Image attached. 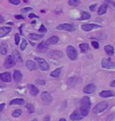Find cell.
I'll use <instances>...</instances> for the list:
<instances>
[{"instance_id":"obj_25","label":"cell","mask_w":115,"mask_h":121,"mask_svg":"<svg viewBox=\"0 0 115 121\" xmlns=\"http://www.w3.org/2000/svg\"><path fill=\"white\" fill-rule=\"evenodd\" d=\"M7 49H8V46L6 43H2L0 46V52L2 55H6L7 54Z\"/></svg>"},{"instance_id":"obj_16","label":"cell","mask_w":115,"mask_h":121,"mask_svg":"<svg viewBox=\"0 0 115 121\" xmlns=\"http://www.w3.org/2000/svg\"><path fill=\"white\" fill-rule=\"evenodd\" d=\"M49 56L51 57H57V58H60V57H62L63 56V53L61 51H59V50H51L49 53Z\"/></svg>"},{"instance_id":"obj_4","label":"cell","mask_w":115,"mask_h":121,"mask_svg":"<svg viewBox=\"0 0 115 121\" xmlns=\"http://www.w3.org/2000/svg\"><path fill=\"white\" fill-rule=\"evenodd\" d=\"M67 55L68 58H70L71 60H76L77 58V52L75 47L73 46H68L67 47Z\"/></svg>"},{"instance_id":"obj_6","label":"cell","mask_w":115,"mask_h":121,"mask_svg":"<svg viewBox=\"0 0 115 121\" xmlns=\"http://www.w3.org/2000/svg\"><path fill=\"white\" fill-rule=\"evenodd\" d=\"M102 67L106 68V69H115V63L107 58H102Z\"/></svg>"},{"instance_id":"obj_20","label":"cell","mask_w":115,"mask_h":121,"mask_svg":"<svg viewBox=\"0 0 115 121\" xmlns=\"http://www.w3.org/2000/svg\"><path fill=\"white\" fill-rule=\"evenodd\" d=\"M28 88H29V90H30L31 95L36 96L39 93V89L36 86L32 85V84H28Z\"/></svg>"},{"instance_id":"obj_31","label":"cell","mask_w":115,"mask_h":121,"mask_svg":"<svg viewBox=\"0 0 115 121\" xmlns=\"http://www.w3.org/2000/svg\"><path fill=\"white\" fill-rule=\"evenodd\" d=\"M79 4H80L79 0H69L68 1V4L71 5V6H77Z\"/></svg>"},{"instance_id":"obj_40","label":"cell","mask_w":115,"mask_h":121,"mask_svg":"<svg viewBox=\"0 0 115 121\" xmlns=\"http://www.w3.org/2000/svg\"><path fill=\"white\" fill-rule=\"evenodd\" d=\"M111 4V5H112L113 7H115V4L112 2V1H111V0H106V4Z\"/></svg>"},{"instance_id":"obj_29","label":"cell","mask_w":115,"mask_h":121,"mask_svg":"<svg viewBox=\"0 0 115 121\" xmlns=\"http://www.w3.org/2000/svg\"><path fill=\"white\" fill-rule=\"evenodd\" d=\"M91 17V14H90L89 13H87V12H85V11H84V12H82L81 13V16H80V20H87V19H89V18Z\"/></svg>"},{"instance_id":"obj_37","label":"cell","mask_w":115,"mask_h":121,"mask_svg":"<svg viewBox=\"0 0 115 121\" xmlns=\"http://www.w3.org/2000/svg\"><path fill=\"white\" fill-rule=\"evenodd\" d=\"M9 3L13 4H19L21 3V0H9Z\"/></svg>"},{"instance_id":"obj_36","label":"cell","mask_w":115,"mask_h":121,"mask_svg":"<svg viewBox=\"0 0 115 121\" xmlns=\"http://www.w3.org/2000/svg\"><path fill=\"white\" fill-rule=\"evenodd\" d=\"M92 46L94 47L95 49H97V48H99V43L97 42V41H95V40H94V41H92Z\"/></svg>"},{"instance_id":"obj_35","label":"cell","mask_w":115,"mask_h":121,"mask_svg":"<svg viewBox=\"0 0 115 121\" xmlns=\"http://www.w3.org/2000/svg\"><path fill=\"white\" fill-rule=\"evenodd\" d=\"M32 11V7H24V8L22 9V13H28V12H31Z\"/></svg>"},{"instance_id":"obj_13","label":"cell","mask_w":115,"mask_h":121,"mask_svg":"<svg viewBox=\"0 0 115 121\" xmlns=\"http://www.w3.org/2000/svg\"><path fill=\"white\" fill-rule=\"evenodd\" d=\"M100 97L102 98H110V97H113L115 96V92L110 90H105V91H102L100 92Z\"/></svg>"},{"instance_id":"obj_19","label":"cell","mask_w":115,"mask_h":121,"mask_svg":"<svg viewBox=\"0 0 115 121\" xmlns=\"http://www.w3.org/2000/svg\"><path fill=\"white\" fill-rule=\"evenodd\" d=\"M12 56H13V57L14 58V60L15 61L19 62V63H22V62H23V58H22L20 53L17 51L15 48H14L13 49V54H12Z\"/></svg>"},{"instance_id":"obj_32","label":"cell","mask_w":115,"mask_h":121,"mask_svg":"<svg viewBox=\"0 0 115 121\" xmlns=\"http://www.w3.org/2000/svg\"><path fill=\"white\" fill-rule=\"evenodd\" d=\"M26 108H27V110H28V112L29 113H33L34 112V107L32 104L31 103H28L26 104Z\"/></svg>"},{"instance_id":"obj_23","label":"cell","mask_w":115,"mask_h":121,"mask_svg":"<svg viewBox=\"0 0 115 121\" xmlns=\"http://www.w3.org/2000/svg\"><path fill=\"white\" fill-rule=\"evenodd\" d=\"M15 104H17V105H23L24 104V99H20V98L19 99H14L10 101L9 105L11 106V105H15Z\"/></svg>"},{"instance_id":"obj_41","label":"cell","mask_w":115,"mask_h":121,"mask_svg":"<svg viewBox=\"0 0 115 121\" xmlns=\"http://www.w3.org/2000/svg\"><path fill=\"white\" fill-rule=\"evenodd\" d=\"M5 107V103H1V104H0V112L4 110Z\"/></svg>"},{"instance_id":"obj_46","label":"cell","mask_w":115,"mask_h":121,"mask_svg":"<svg viewBox=\"0 0 115 121\" xmlns=\"http://www.w3.org/2000/svg\"><path fill=\"white\" fill-rule=\"evenodd\" d=\"M15 18L16 19H23V17L22 15H15Z\"/></svg>"},{"instance_id":"obj_1","label":"cell","mask_w":115,"mask_h":121,"mask_svg":"<svg viewBox=\"0 0 115 121\" xmlns=\"http://www.w3.org/2000/svg\"><path fill=\"white\" fill-rule=\"evenodd\" d=\"M90 106H91V101H90L89 97H87V96L83 97L80 100V108L79 109L84 117H86L89 114Z\"/></svg>"},{"instance_id":"obj_43","label":"cell","mask_w":115,"mask_h":121,"mask_svg":"<svg viewBox=\"0 0 115 121\" xmlns=\"http://www.w3.org/2000/svg\"><path fill=\"white\" fill-rule=\"evenodd\" d=\"M110 86H111V87H115V79L113 80V81H111V82H110Z\"/></svg>"},{"instance_id":"obj_42","label":"cell","mask_w":115,"mask_h":121,"mask_svg":"<svg viewBox=\"0 0 115 121\" xmlns=\"http://www.w3.org/2000/svg\"><path fill=\"white\" fill-rule=\"evenodd\" d=\"M36 82H37V83H40V84H41V85H44V84H45V82L42 81V80H37Z\"/></svg>"},{"instance_id":"obj_48","label":"cell","mask_w":115,"mask_h":121,"mask_svg":"<svg viewBox=\"0 0 115 121\" xmlns=\"http://www.w3.org/2000/svg\"><path fill=\"white\" fill-rule=\"evenodd\" d=\"M60 121H67V120H66V119H65V118H60Z\"/></svg>"},{"instance_id":"obj_8","label":"cell","mask_w":115,"mask_h":121,"mask_svg":"<svg viewBox=\"0 0 115 121\" xmlns=\"http://www.w3.org/2000/svg\"><path fill=\"white\" fill-rule=\"evenodd\" d=\"M84 116L82 115L81 111H80V109H76L74 112L70 115V119L73 121H78V120H81L84 118Z\"/></svg>"},{"instance_id":"obj_27","label":"cell","mask_w":115,"mask_h":121,"mask_svg":"<svg viewBox=\"0 0 115 121\" xmlns=\"http://www.w3.org/2000/svg\"><path fill=\"white\" fill-rule=\"evenodd\" d=\"M79 48L81 49L82 53H86V52L88 51V49H89V45L86 43H81L79 45Z\"/></svg>"},{"instance_id":"obj_26","label":"cell","mask_w":115,"mask_h":121,"mask_svg":"<svg viewBox=\"0 0 115 121\" xmlns=\"http://www.w3.org/2000/svg\"><path fill=\"white\" fill-rule=\"evenodd\" d=\"M61 71H62V68H61V67L57 68V69H55L53 72H51V77H54V78L59 77V76L60 75V73H61Z\"/></svg>"},{"instance_id":"obj_18","label":"cell","mask_w":115,"mask_h":121,"mask_svg":"<svg viewBox=\"0 0 115 121\" xmlns=\"http://www.w3.org/2000/svg\"><path fill=\"white\" fill-rule=\"evenodd\" d=\"M13 78L14 80L16 82H21L22 79H23V74L20 71H18V70H15L14 72V74H13Z\"/></svg>"},{"instance_id":"obj_34","label":"cell","mask_w":115,"mask_h":121,"mask_svg":"<svg viewBox=\"0 0 115 121\" xmlns=\"http://www.w3.org/2000/svg\"><path fill=\"white\" fill-rule=\"evenodd\" d=\"M14 40H15V45H18L20 43V37H19L18 33H15V35H14Z\"/></svg>"},{"instance_id":"obj_9","label":"cell","mask_w":115,"mask_h":121,"mask_svg":"<svg viewBox=\"0 0 115 121\" xmlns=\"http://www.w3.org/2000/svg\"><path fill=\"white\" fill-rule=\"evenodd\" d=\"M41 99H42V101L44 103H50V102L52 101L53 98H52V95L49 91H43L42 93L41 94Z\"/></svg>"},{"instance_id":"obj_14","label":"cell","mask_w":115,"mask_h":121,"mask_svg":"<svg viewBox=\"0 0 115 121\" xmlns=\"http://www.w3.org/2000/svg\"><path fill=\"white\" fill-rule=\"evenodd\" d=\"M0 80L5 82H11V80H12V78H11V73H8V72L0 73Z\"/></svg>"},{"instance_id":"obj_45","label":"cell","mask_w":115,"mask_h":121,"mask_svg":"<svg viewBox=\"0 0 115 121\" xmlns=\"http://www.w3.org/2000/svg\"><path fill=\"white\" fill-rule=\"evenodd\" d=\"M5 22V18L0 14V23H3Z\"/></svg>"},{"instance_id":"obj_2","label":"cell","mask_w":115,"mask_h":121,"mask_svg":"<svg viewBox=\"0 0 115 121\" xmlns=\"http://www.w3.org/2000/svg\"><path fill=\"white\" fill-rule=\"evenodd\" d=\"M108 102L107 101H101L99 102L97 105H95V107L93 108V112L94 114H99V113L104 111L107 108H108Z\"/></svg>"},{"instance_id":"obj_38","label":"cell","mask_w":115,"mask_h":121,"mask_svg":"<svg viewBox=\"0 0 115 121\" xmlns=\"http://www.w3.org/2000/svg\"><path fill=\"white\" fill-rule=\"evenodd\" d=\"M40 31H41V32H46V31H47V29L45 28V26L43 25V24H41V28H40Z\"/></svg>"},{"instance_id":"obj_22","label":"cell","mask_w":115,"mask_h":121,"mask_svg":"<svg viewBox=\"0 0 115 121\" xmlns=\"http://www.w3.org/2000/svg\"><path fill=\"white\" fill-rule=\"evenodd\" d=\"M48 43V45H53V44H56L57 42H59V37L58 36H51V38H49L46 41Z\"/></svg>"},{"instance_id":"obj_10","label":"cell","mask_w":115,"mask_h":121,"mask_svg":"<svg viewBox=\"0 0 115 121\" xmlns=\"http://www.w3.org/2000/svg\"><path fill=\"white\" fill-rule=\"evenodd\" d=\"M95 90H96V85L94 83H90V84H87L83 89V91L85 93H87V94H92L95 91Z\"/></svg>"},{"instance_id":"obj_3","label":"cell","mask_w":115,"mask_h":121,"mask_svg":"<svg viewBox=\"0 0 115 121\" xmlns=\"http://www.w3.org/2000/svg\"><path fill=\"white\" fill-rule=\"evenodd\" d=\"M34 59H35V61H37L39 67H40L41 70H42V71H47V70H49L50 65H49V64H48L47 61L45 60V59H43L41 57H38V56H36Z\"/></svg>"},{"instance_id":"obj_17","label":"cell","mask_w":115,"mask_h":121,"mask_svg":"<svg viewBox=\"0 0 115 121\" xmlns=\"http://www.w3.org/2000/svg\"><path fill=\"white\" fill-rule=\"evenodd\" d=\"M26 67L29 70L32 71V70H36L37 69V65L36 63L32 60H27L26 61Z\"/></svg>"},{"instance_id":"obj_15","label":"cell","mask_w":115,"mask_h":121,"mask_svg":"<svg viewBox=\"0 0 115 121\" xmlns=\"http://www.w3.org/2000/svg\"><path fill=\"white\" fill-rule=\"evenodd\" d=\"M12 31L11 27H1L0 28V38H3L5 36H6Z\"/></svg>"},{"instance_id":"obj_7","label":"cell","mask_w":115,"mask_h":121,"mask_svg":"<svg viewBox=\"0 0 115 121\" xmlns=\"http://www.w3.org/2000/svg\"><path fill=\"white\" fill-rule=\"evenodd\" d=\"M57 30H67V31H74L76 30L75 26L72 24H69V23H62L60 25L57 26Z\"/></svg>"},{"instance_id":"obj_44","label":"cell","mask_w":115,"mask_h":121,"mask_svg":"<svg viewBox=\"0 0 115 121\" xmlns=\"http://www.w3.org/2000/svg\"><path fill=\"white\" fill-rule=\"evenodd\" d=\"M50 119H51V117L48 115V116H46V117H44V119H43V121H50Z\"/></svg>"},{"instance_id":"obj_21","label":"cell","mask_w":115,"mask_h":121,"mask_svg":"<svg viewBox=\"0 0 115 121\" xmlns=\"http://www.w3.org/2000/svg\"><path fill=\"white\" fill-rule=\"evenodd\" d=\"M104 51L107 53V55L112 56L114 54V48L111 45H106V46H104Z\"/></svg>"},{"instance_id":"obj_30","label":"cell","mask_w":115,"mask_h":121,"mask_svg":"<svg viewBox=\"0 0 115 121\" xmlns=\"http://www.w3.org/2000/svg\"><path fill=\"white\" fill-rule=\"evenodd\" d=\"M22 113H23L22 109H20V108H16V109H14L13 112H12V116H13L14 117H18L21 116Z\"/></svg>"},{"instance_id":"obj_11","label":"cell","mask_w":115,"mask_h":121,"mask_svg":"<svg viewBox=\"0 0 115 121\" xmlns=\"http://www.w3.org/2000/svg\"><path fill=\"white\" fill-rule=\"evenodd\" d=\"M82 30H85V31H89V30H92L94 29H97V28H101L100 25H97V24H94V23H88V24H83L81 26Z\"/></svg>"},{"instance_id":"obj_5","label":"cell","mask_w":115,"mask_h":121,"mask_svg":"<svg viewBox=\"0 0 115 121\" xmlns=\"http://www.w3.org/2000/svg\"><path fill=\"white\" fill-rule=\"evenodd\" d=\"M15 65V60L13 57V56H7L5 57V60L4 62V66L6 68V69H9V68H12Z\"/></svg>"},{"instance_id":"obj_39","label":"cell","mask_w":115,"mask_h":121,"mask_svg":"<svg viewBox=\"0 0 115 121\" xmlns=\"http://www.w3.org/2000/svg\"><path fill=\"white\" fill-rule=\"evenodd\" d=\"M95 7H96V4H92V5H90V6H89L90 11H91V12H94V10H95Z\"/></svg>"},{"instance_id":"obj_28","label":"cell","mask_w":115,"mask_h":121,"mask_svg":"<svg viewBox=\"0 0 115 121\" xmlns=\"http://www.w3.org/2000/svg\"><path fill=\"white\" fill-rule=\"evenodd\" d=\"M42 37H43V35L36 34V33H30V34H29V38H30L31 39H34V40L42 39Z\"/></svg>"},{"instance_id":"obj_12","label":"cell","mask_w":115,"mask_h":121,"mask_svg":"<svg viewBox=\"0 0 115 121\" xmlns=\"http://www.w3.org/2000/svg\"><path fill=\"white\" fill-rule=\"evenodd\" d=\"M48 48H49V45H48L47 42L46 41H41L37 46V51L41 52V53H45V52H47Z\"/></svg>"},{"instance_id":"obj_33","label":"cell","mask_w":115,"mask_h":121,"mask_svg":"<svg viewBox=\"0 0 115 121\" xmlns=\"http://www.w3.org/2000/svg\"><path fill=\"white\" fill-rule=\"evenodd\" d=\"M27 47V40L25 39H23L22 40V43L20 45V48H21L22 50H23V49H25V48Z\"/></svg>"},{"instance_id":"obj_49","label":"cell","mask_w":115,"mask_h":121,"mask_svg":"<svg viewBox=\"0 0 115 121\" xmlns=\"http://www.w3.org/2000/svg\"><path fill=\"white\" fill-rule=\"evenodd\" d=\"M32 121H38L37 119H32Z\"/></svg>"},{"instance_id":"obj_47","label":"cell","mask_w":115,"mask_h":121,"mask_svg":"<svg viewBox=\"0 0 115 121\" xmlns=\"http://www.w3.org/2000/svg\"><path fill=\"white\" fill-rule=\"evenodd\" d=\"M29 17H30V18H32V17H37V15H35V14H32V13H31L30 15H29Z\"/></svg>"},{"instance_id":"obj_24","label":"cell","mask_w":115,"mask_h":121,"mask_svg":"<svg viewBox=\"0 0 115 121\" xmlns=\"http://www.w3.org/2000/svg\"><path fill=\"white\" fill-rule=\"evenodd\" d=\"M107 7H108V5L106 4H102L98 9V14L99 15H102V14H104V13L107 12Z\"/></svg>"}]
</instances>
